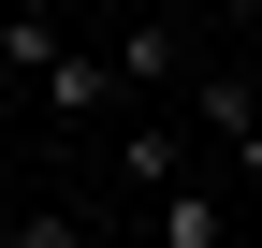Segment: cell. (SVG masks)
Wrapping results in <instances>:
<instances>
[{
    "label": "cell",
    "mask_w": 262,
    "mask_h": 248,
    "mask_svg": "<svg viewBox=\"0 0 262 248\" xmlns=\"http://www.w3.org/2000/svg\"><path fill=\"white\" fill-rule=\"evenodd\" d=\"M160 248H233V219H219L204 175H175V190H160Z\"/></svg>",
    "instance_id": "cell-3"
},
{
    "label": "cell",
    "mask_w": 262,
    "mask_h": 248,
    "mask_svg": "<svg viewBox=\"0 0 262 248\" xmlns=\"http://www.w3.org/2000/svg\"><path fill=\"white\" fill-rule=\"evenodd\" d=\"M189 132H219L233 175H262V88H248V73H204V117H189Z\"/></svg>",
    "instance_id": "cell-2"
},
{
    "label": "cell",
    "mask_w": 262,
    "mask_h": 248,
    "mask_svg": "<svg viewBox=\"0 0 262 248\" xmlns=\"http://www.w3.org/2000/svg\"><path fill=\"white\" fill-rule=\"evenodd\" d=\"M0 58L44 73V58H58V0H0Z\"/></svg>",
    "instance_id": "cell-4"
},
{
    "label": "cell",
    "mask_w": 262,
    "mask_h": 248,
    "mask_svg": "<svg viewBox=\"0 0 262 248\" xmlns=\"http://www.w3.org/2000/svg\"><path fill=\"white\" fill-rule=\"evenodd\" d=\"M0 248H88V219H73V204H29V219L0 234Z\"/></svg>",
    "instance_id": "cell-6"
},
{
    "label": "cell",
    "mask_w": 262,
    "mask_h": 248,
    "mask_svg": "<svg viewBox=\"0 0 262 248\" xmlns=\"http://www.w3.org/2000/svg\"><path fill=\"white\" fill-rule=\"evenodd\" d=\"M29 88H44V117H117V102H131V58H117V44H102V58H88V44H58Z\"/></svg>",
    "instance_id": "cell-1"
},
{
    "label": "cell",
    "mask_w": 262,
    "mask_h": 248,
    "mask_svg": "<svg viewBox=\"0 0 262 248\" xmlns=\"http://www.w3.org/2000/svg\"><path fill=\"white\" fill-rule=\"evenodd\" d=\"M117 58H131V88H146V73H175V15H131V29H117Z\"/></svg>",
    "instance_id": "cell-5"
}]
</instances>
